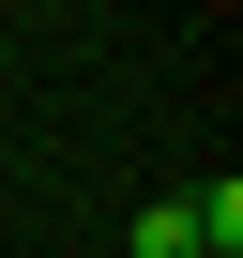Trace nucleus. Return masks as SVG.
<instances>
[{
  "instance_id": "nucleus-1",
  "label": "nucleus",
  "mask_w": 243,
  "mask_h": 258,
  "mask_svg": "<svg viewBox=\"0 0 243 258\" xmlns=\"http://www.w3.org/2000/svg\"><path fill=\"white\" fill-rule=\"evenodd\" d=\"M137 258H198V213H183V198H152V213H137Z\"/></svg>"
}]
</instances>
